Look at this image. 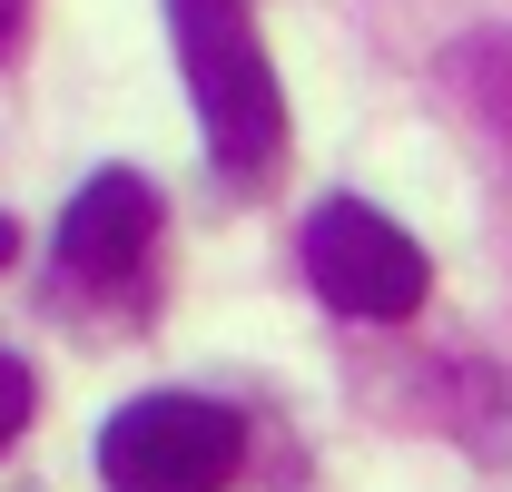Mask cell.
<instances>
[{
  "mask_svg": "<svg viewBox=\"0 0 512 492\" xmlns=\"http://www.w3.org/2000/svg\"><path fill=\"white\" fill-rule=\"evenodd\" d=\"M168 50H178L207 158L256 187L286 158V89H276V60L256 40L247 0H168Z\"/></svg>",
  "mask_w": 512,
  "mask_h": 492,
  "instance_id": "6da1fadb",
  "label": "cell"
},
{
  "mask_svg": "<svg viewBox=\"0 0 512 492\" xmlns=\"http://www.w3.org/2000/svg\"><path fill=\"white\" fill-rule=\"evenodd\" d=\"M247 473V424L207 394H138L99 424L109 492H227Z\"/></svg>",
  "mask_w": 512,
  "mask_h": 492,
  "instance_id": "7a4b0ae2",
  "label": "cell"
},
{
  "mask_svg": "<svg viewBox=\"0 0 512 492\" xmlns=\"http://www.w3.org/2000/svg\"><path fill=\"white\" fill-rule=\"evenodd\" d=\"M296 256H306V286L335 315H355V325H404L424 306V286H434V256L404 237L384 207H365V197H325L306 217Z\"/></svg>",
  "mask_w": 512,
  "mask_h": 492,
  "instance_id": "3957f363",
  "label": "cell"
},
{
  "mask_svg": "<svg viewBox=\"0 0 512 492\" xmlns=\"http://www.w3.org/2000/svg\"><path fill=\"white\" fill-rule=\"evenodd\" d=\"M158 227H168L158 187L138 168H99L60 217V286L89 296L99 315H138L148 276H158Z\"/></svg>",
  "mask_w": 512,
  "mask_h": 492,
  "instance_id": "277c9868",
  "label": "cell"
},
{
  "mask_svg": "<svg viewBox=\"0 0 512 492\" xmlns=\"http://www.w3.org/2000/svg\"><path fill=\"white\" fill-rule=\"evenodd\" d=\"M453 79H483V119L503 128V148H512V40H473L453 60Z\"/></svg>",
  "mask_w": 512,
  "mask_h": 492,
  "instance_id": "5b68a950",
  "label": "cell"
},
{
  "mask_svg": "<svg viewBox=\"0 0 512 492\" xmlns=\"http://www.w3.org/2000/svg\"><path fill=\"white\" fill-rule=\"evenodd\" d=\"M30 414H40V374H30L20 355H10V345H0V453L30 433Z\"/></svg>",
  "mask_w": 512,
  "mask_h": 492,
  "instance_id": "8992f818",
  "label": "cell"
},
{
  "mask_svg": "<svg viewBox=\"0 0 512 492\" xmlns=\"http://www.w3.org/2000/svg\"><path fill=\"white\" fill-rule=\"evenodd\" d=\"M20 40H30V0H0V69L20 60Z\"/></svg>",
  "mask_w": 512,
  "mask_h": 492,
  "instance_id": "52a82bcc",
  "label": "cell"
},
{
  "mask_svg": "<svg viewBox=\"0 0 512 492\" xmlns=\"http://www.w3.org/2000/svg\"><path fill=\"white\" fill-rule=\"evenodd\" d=\"M0 266H20V227L10 217H0Z\"/></svg>",
  "mask_w": 512,
  "mask_h": 492,
  "instance_id": "ba28073f",
  "label": "cell"
}]
</instances>
